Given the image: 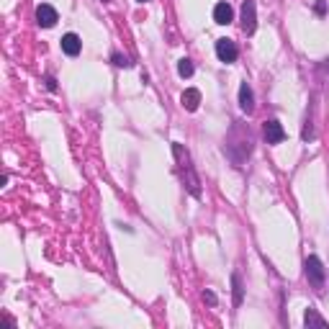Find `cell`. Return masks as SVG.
<instances>
[{
	"label": "cell",
	"instance_id": "1",
	"mask_svg": "<svg viewBox=\"0 0 329 329\" xmlns=\"http://www.w3.org/2000/svg\"><path fill=\"white\" fill-rule=\"evenodd\" d=\"M304 268H306V278H309V283H311L314 288H324L326 273H324V265H321V260H319L316 255H311V257H306Z\"/></svg>",
	"mask_w": 329,
	"mask_h": 329
},
{
	"label": "cell",
	"instance_id": "2",
	"mask_svg": "<svg viewBox=\"0 0 329 329\" xmlns=\"http://www.w3.org/2000/svg\"><path fill=\"white\" fill-rule=\"evenodd\" d=\"M257 28V6L255 0H244L242 3V31L247 36H252Z\"/></svg>",
	"mask_w": 329,
	"mask_h": 329
},
{
	"label": "cell",
	"instance_id": "3",
	"mask_svg": "<svg viewBox=\"0 0 329 329\" xmlns=\"http://www.w3.org/2000/svg\"><path fill=\"white\" fill-rule=\"evenodd\" d=\"M216 57L229 64V62H237L239 49H237V44H234L232 39H219V41H216Z\"/></svg>",
	"mask_w": 329,
	"mask_h": 329
},
{
	"label": "cell",
	"instance_id": "4",
	"mask_svg": "<svg viewBox=\"0 0 329 329\" xmlns=\"http://www.w3.org/2000/svg\"><path fill=\"white\" fill-rule=\"evenodd\" d=\"M36 23H39L41 28H52V26L57 23V11H54L49 3H41V6L36 8Z\"/></svg>",
	"mask_w": 329,
	"mask_h": 329
},
{
	"label": "cell",
	"instance_id": "5",
	"mask_svg": "<svg viewBox=\"0 0 329 329\" xmlns=\"http://www.w3.org/2000/svg\"><path fill=\"white\" fill-rule=\"evenodd\" d=\"M262 134H265V142H268V144H280V142L285 139V131H283V126H280L278 121H265Z\"/></svg>",
	"mask_w": 329,
	"mask_h": 329
},
{
	"label": "cell",
	"instance_id": "6",
	"mask_svg": "<svg viewBox=\"0 0 329 329\" xmlns=\"http://www.w3.org/2000/svg\"><path fill=\"white\" fill-rule=\"evenodd\" d=\"M80 49H82V41H80L77 34H64V36H62V52H64V54L77 57Z\"/></svg>",
	"mask_w": 329,
	"mask_h": 329
},
{
	"label": "cell",
	"instance_id": "7",
	"mask_svg": "<svg viewBox=\"0 0 329 329\" xmlns=\"http://www.w3.org/2000/svg\"><path fill=\"white\" fill-rule=\"evenodd\" d=\"M239 108L244 113H252V108H255V95H252V88L247 85V82H242V88H239Z\"/></svg>",
	"mask_w": 329,
	"mask_h": 329
},
{
	"label": "cell",
	"instance_id": "8",
	"mask_svg": "<svg viewBox=\"0 0 329 329\" xmlns=\"http://www.w3.org/2000/svg\"><path fill=\"white\" fill-rule=\"evenodd\" d=\"M214 21L221 23V26L232 23V21H234V11H232V6H229V3H219V6L214 8Z\"/></svg>",
	"mask_w": 329,
	"mask_h": 329
},
{
	"label": "cell",
	"instance_id": "9",
	"mask_svg": "<svg viewBox=\"0 0 329 329\" xmlns=\"http://www.w3.org/2000/svg\"><path fill=\"white\" fill-rule=\"evenodd\" d=\"M180 101H183V106H185L188 111H195V108H198V103H201V93L190 88V90H185V93H183V98H180Z\"/></svg>",
	"mask_w": 329,
	"mask_h": 329
},
{
	"label": "cell",
	"instance_id": "10",
	"mask_svg": "<svg viewBox=\"0 0 329 329\" xmlns=\"http://www.w3.org/2000/svg\"><path fill=\"white\" fill-rule=\"evenodd\" d=\"M304 324H306V326H326V319H321V316L316 314V309H309L306 316H304Z\"/></svg>",
	"mask_w": 329,
	"mask_h": 329
},
{
	"label": "cell",
	"instance_id": "11",
	"mask_svg": "<svg viewBox=\"0 0 329 329\" xmlns=\"http://www.w3.org/2000/svg\"><path fill=\"white\" fill-rule=\"evenodd\" d=\"M232 283H234V306H239V304H242V293H244V291H242V278L234 273V275H232Z\"/></svg>",
	"mask_w": 329,
	"mask_h": 329
},
{
	"label": "cell",
	"instance_id": "12",
	"mask_svg": "<svg viewBox=\"0 0 329 329\" xmlns=\"http://www.w3.org/2000/svg\"><path fill=\"white\" fill-rule=\"evenodd\" d=\"M178 75L180 77H190L193 75V62L190 59H180L178 62Z\"/></svg>",
	"mask_w": 329,
	"mask_h": 329
},
{
	"label": "cell",
	"instance_id": "13",
	"mask_svg": "<svg viewBox=\"0 0 329 329\" xmlns=\"http://www.w3.org/2000/svg\"><path fill=\"white\" fill-rule=\"evenodd\" d=\"M113 64L116 67H131V62H129V57H123V54H118V52H113Z\"/></svg>",
	"mask_w": 329,
	"mask_h": 329
},
{
	"label": "cell",
	"instance_id": "14",
	"mask_svg": "<svg viewBox=\"0 0 329 329\" xmlns=\"http://www.w3.org/2000/svg\"><path fill=\"white\" fill-rule=\"evenodd\" d=\"M203 301H206V304H211V306H216V296H214L211 291H203Z\"/></svg>",
	"mask_w": 329,
	"mask_h": 329
},
{
	"label": "cell",
	"instance_id": "15",
	"mask_svg": "<svg viewBox=\"0 0 329 329\" xmlns=\"http://www.w3.org/2000/svg\"><path fill=\"white\" fill-rule=\"evenodd\" d=\"M47 88H49V90H57V82H54V77H47Z\"/></svg>",
	"mask_w": 329,
	"mask_h": 329
},
{
	"label": "cell",
	"instance_id": "16",
	"mask_svg": "<svg viewBox=\"0 0 329 329\" xmlns=\"http://www.w3.org/2000/svg\"><path fill=\"white\" fill-rule=\"evenodd\" d=\"M326 11V6H324V0H321V3H316V13H324Z\"/></svg>",
	"mask_w": 329,
	"mask_h": 329
},
{
	"label": "cell",
	"instance_id": "17",
	"mask_svg": "<svg viewBox=\"0 0 329 329\" xmlns=\"http://www.w3.org/2000/svg\"><path fill=\"white\" fill-rule=\"evenodd\" d=\"M139 3H147V0H139Z\"/></svg>",
	"mask_w": 329,
	"mask_h": 329
}]
</instances>
